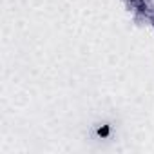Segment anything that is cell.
Instances as JSON below:
<instances>
[{"label": "cell", "instance_id": "6da1fadb", "mask_svg": "<svg viewBox=\"0 0 154 154\" xmlns=\"http://www.w3.org/2000/svg\"><path fill=\"white\" fill-rule=\"evenodd\" d=\"M98 132H100V136H107V134H109V127H103V129H100Z\"/></svg>", "mask_w": 154, "mask_h": 154}]
</instances>
